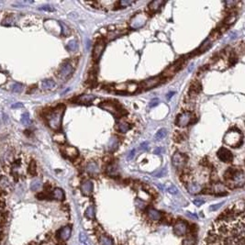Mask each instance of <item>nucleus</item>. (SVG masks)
<instances>
[{
	"instance_id": "nucleus-1",
	"label": "nucleus",
	"mask_w": 245,
	"mask_h": 245,
	"mask_svg": "<svg viewBox=\"0 0 245 245\" xmlns=\"http://www.w3.org/2000/svg\"><path fill=\"white\" fill-rule=\"evenodd\" d=\"M205 245H244V203L229 208L213 223Z\"/></svg>"
},
{
	"instance_id": "nucleus-2",
	"label": "nucleus",
	"mask_w": 245,
	"mask_h": 245,
	"mask_svg": "<svg viewBox=\"0 0 245 245\" xmlns=\"http://www.w3.org/2000/svg\"><path fill=\"white\" fill-rule=\"evenodd\" d=\"M225 179L229 187H241L244 185V173L241 169L229 168V170L225 173Z\"/></svg>"
},
{
	"instance_id": "nucleus-3",
	"label": "nucleus",
	"mask_w": 245,
	"mask_h": 245,
	"mask_svg": "<svg viewBox=\"0 0 245 245\" xmlns=\"http://www.w3.org/2000/svg\"><path fill=\"white\" fill-rule=\"evenodd\" d=\"M65 106L59 105L47 115V122L51 130L58 131L61 129L62 115L65 113Z\"/></svg>"
},
{
	"instance_id": "nucleus-4",
	"label": "nucleus",
	"mask_w": 245,
	"mask_h": 245,
	"mask_svg": "<svg viewBox=\"0 0 245 245\" xmlns=\"http://www.w3.org/2000/svg\"><path fill=\"white\" fill-rule=\"evenodd\" d=\"M223 142L230 147H238L242 142V133L236 129L230 130L224 135Z\"/></svg>"
},
{
	"instance_id": "nucleus-5",
	"label": "nucleus",
	"mask_w": 245,
	"mask_h": 245,
	"mask_svg": "<svg viewBox=\"0 0 245 245\" xmlns=\"http://www.w3.org/2000/svg\"><path fill=\"white\" fill-rule=\"evenodd\" d=\"M71 233H72V227L69 225H66L65 227L61 228L60 230H58L54 237V240L56 241L55 245H58L61 242H65V241H67L71 236Z\"/></svg>"
},
{
	"instance_id": "nucleus-6",
	"label": "nucleus",
	"mask_w": 245,
	"mask_h": 245,
	"mask_svg": "<svg viewBox=\"0 0 245 245\" xmlns=\"http://www.w3.org/2000/svg\"><path fill=\"white\" fill-rule=\"evenodd\" d=\"M148 20V16L144 13H138L130 21V27L132 29H140L142 26H144Z\"/></svg>"
},
{
	"instance_id": "nucleus-7",
	"label": "nucleus",
	"mask_w": 245,
	"mask_h": 245,
	"mask_svg": "<svg viewBox=\"0 0 245 245\" xmlns=\"http://www.w3.org/2000/svg\"><path fill=\"white\" fill-rule=\"evenodd\" d=\"M194 120V114L190 111H185L177 116L176 119V125L179 127H186L190 123L193 122Z\"/></svg>"
},
{
	"instance_id": "nucleus-8",
	"label": "nucleus",
	"mask_w": 245,
	"mask_h": 245,
	"mask_svg": "<svg viewBox=\"0 0 245 245\" xmlns=\"http://www.w3.org/2000/svg\"><path fill=\"white\" fill-rule=\"evenodd\" d=\"M73 72V66L69 62H65L58 70V77L62 79H67L72 76Z\"/></svg>"
},
{
	"instance_id": "nucleus-9",
	"label": "nucleus",
	"mask_w": 245,
	"mask_h": 245,
	"mask_svg": "<svg viewBox=\"0 0 245 245\" xmlns=\"http://www.w3.org/2000/svg\"><path fill=\"white\" fill-rule=\"evenodd\" d=\"M188 230L189 229H188L187 224L182 220L176 221L173 227V231L175 233V235H176L178 237H183V236L186 235V233L188 232Z\"/></svg>"
},
{
	"instance_id": "nucleus-10",
	"label": "nucleus",
	"mask_w": 245,
	"mask_h": 245,
	"mask_svg": "<svg viewBox=\"0 0 245 245\" xmlns=\"http://www.w3.org/2000/svg\"><path fill=\"white\" fill-rule=\"evenodd\" d=\"M208 194H214L217 196H222V195H227L228 194V188L227 186L223 185L221 183H215L213 184L209 189L207 190Z\"/></svg>"
},
{
	"instance_id": "nucleus-11",
	"label": "nucleus",
	"mask_w": 245,
	"mask_h": 245,
	"mask_svg": "<svg viewBox=\"0 0 245 245\" xmlns=\"http://www.w3.org/2000/svg\"><path fill=\"white\" fill-rule=\"evenodd\" d=\"M100 108H102L103 109L105 110H108L109 112L112 113L113 115L115 116H118V115H120L121 114V110H120V108L117 105L115 102L113 101H106V102H103L102 104H100Z\"/></svg>"
},
{
	"instance_id": "nucleus-12",
	"label": "nucleus",
	"mask_w": 245,
	"mask_h": 245,
	"mask_svg": "<svg viewBox=\"0 0 245 245\" xmlns=\"http://www.w3.org/2000/svg\"><path fill=\"white\" fill-rule=\"evenodd\" d=\"M186 157L178 152L175 153L172 157V164L175 168H178V169L182 168L186 164Z\"/></svg>"
},
{
	"instance_id": "nucleus-13",
	"label": "nucleus",
	"mask_w": 245,
	"mask_h": 245,
	"mask_svg": "<svg viewBox=\"0 0 245 245\" xmlns=\"http://www.w3.org/2000/svg\"><path fill=\"white\" fill-rule=\"evenodd\" d=\"M219 159L220 160L221 162H224V163H230L233 159V155L232 153H230V151H229L228 149L226 148H220L218 153H217Z\"/></svg>"
},
{
	"instance_id": "nucleus-14",
	"label": "nucleus",
	"mask_w": 245,
	"mask_h": 245,
	"mask_svg": "<svg viewBox=\"0 0 245 245\" xmlns=\"http://www.w3.org/2000/svg\"><path fill=\"white\" fill-rule=\"evenodd\" d=\"M181 66V61H177L175 62L174 65H170L169 67H167L162 73V76L164 77V78H167V77H170V76H173L174 74L179 70Z\"/></svg>"
},
{
	"instance_id": "nucleus-15",
	"label": "nucleus",
	"mask_w": 245,
	"mask_h": 245,
	"mask_svg": "<svg viewBox=\"0 0 245 245\" xmlns=\"http://www.w3.org/2000/svg\"><path fill=\"white\" fill-rule=\"evenodd\" d=\"M162 82V78L161 76H155V77H152L150 79H147L145 81H143L142 83V87L145 89H151L153 87H155L156 86Z\"/></svg>"
},
{
	"instance_id": "nucleus-16",
	"label": "nucleus",
	"mask_w": 245,
	"mask_h": 245,
	"mask_svg": "<svg viewBox=\"0 0 245 245\" xmlns=\"http://www.w3.org/2000/svg\"><path fill=\"white\" fill-rule=\"evenodd\" d=\"M147 215H148L149 219L153 221H161L164 218V215L161 211H159L153 208H149L147 209Z\"/></svg>"
},
{
	"instance_id": "nucleus-17",
	"label": "nucleus",
	"mask_w": 245,
	"mask_h": 245,
	"mask_svg": "<svg viewBox=\"0 0 245 245\" xmlns=\"http://www.w3.org/2000/svg\"><path fill=\"white\" fill-rule=\"evenodd\" d=\"M105 42L104 41H98L97 42V44L95 45L94 47V50H93V58L95 60V61H98L100 56L102 55V53L104 51V49H105Z\"/></svg>"
},
{
	"instance_id": "nucleus-18",
	"label": "nucleus",
	"mask_w": 245,
	"mask_h": 245,
	"mask_svg": "<svg viewBox=\"0 0 245 245\" xmlns=\"http://www.w3.org/2000/svg\"><path fill=\"white\" fill-rule=\"evenodd\" d=\"M186 189L188 191V193L192 194V195H197L203 190V187H202V186L200 184H198L197 182H191V183L186 184Z\"/></svg>"
},
{
	"instance_id": "nucleus-19",
	"label": "nucleus",
	"mask_w": 245,
	"mask_h": 245,
	"mask_svg": "<svg viewBox=\"0 0 245 245\" xmlns=\"http://www.w3.org/2000/svg\"><path fill=\"white\" fill-rule=\"evenodd\" d=\"M93 182L91 180L84 181L81 185V191L84 196H90L93 192Z\"/></svg>"
},
{
	"instance_id": "nucleus-20",
	"label": "nucleus",
	"mask_w": 245,
	"mask_h": 245,
	"mask_svg": "<svg viewBox=\"0 0 245 245\" xmlns=\"http://www.w3.org/2000/svg\"><path fill=\"white\" fill-rule=\"evenodd\" d=\"M86 170H87V172L91 175H97L99 173L98 164L94 161H90L87 163V164L86 166Z\"/></svg>"
},
{
	"instance_id": "nucleus-21",
	"label": "nucleus",
	"mask_w": 245,
	"mask_h": 245,
	"mask_svg": "<svg viewBox=\"0 0 245 245\" xmlns=\"http://www.w3.org/2000/svg\"><path fill=\"white\" fill-rule=\"evenodd\" d=\"M0 188L7 191V193L12 190V184L10 183L7 176L0 175Z\"/></svg>"
},
{
	"instance_id": "nucleus-22",
	"label": "nucleus",
	"mask_w": 245,
	"mask_h": 245,
	"mask_svg": "<svg viewBox=\"0 0 245 245\" xmlns=\"http://www.w3.org/2000/svg\"><path fill=\"white\" fill-rule=\"evenodd\" d=\"M62 153H65L68 158L70 159H74L78 156V151L76 148H74L73 146H66L63 149Z\"/></svg>"
},
{
	"instance_id": "nucleus-23",
	"label": "nucleus",
	"mask_w": 245,
	"mask_h": 245,
	"mask_svg": "<svg viewBox=\"0 0 245 245\" xmlns=\"http://www.w3.org/2000/svg\"><path fill=\"white\" fill-rule=\"evenodd\" d=\"M51 196H52V198H54L56 200H60V201H62L65 199V192H63V190L61 189V188H54L51 193Z\"/></svg>"
},
{
	"instance_id": "nucleus-24",
	"label": "nucleus",
	"mask_w": 245,
	"mask_h": 245,
	"mask_svg": "<svg viewBox=\"0 0 245 245\" xmlns=\"http://www.w3.org/2000/svg\"><path fill=\"white\" fill-rule=\"evenodd\" d=\"M41 87L44 90H52V89L55 88L56 84H55L54 81L51 80V79H45V80L42 81Z\"/></svg>"
},
{
	"instance_id": "nucleus-25",
	"label": "nucleus",
	"mask_w": 245,
	"mask_h": 245,
	"mask_svg": "<svg viewBox=\"0 0 245 245\" xmlns=\"http://www.w3.org/2000/svg\"><path fill=\"white\" fill-rule=\"evenodd\" d=\"M119 144H120V141L117 137H112L111 139L109 140V145H108V150L109 152H114L116 151L117 149L119 147Z\"/></svg>"
},
{
	"instance_id": "nucleus-26",
	"label": "nucleus",
	"mask_w": 245,
	"mask_h": 245,
	"mask_svg": "<svg viewBox=\"0 0 245 245\" xmlns=\"http://www.w3.org/2000/svg\"><path fill=\"white\" fill-rule=\"evenodd\" d=\"M94 99H95V95H82L76 98V101L80 103L88 104V103H91Z\"/></svg>"
},
{
	"instance_id": "nucleus-27",
	"label": "nucleus",
	"mask_w": 245,
	"mask_h": 245,
	"mask_svg": "<svg viewBox=\"0 0 245 245\" xmlns=\"http://www.w3.org/2000/svg\"><path fill=\"white\" fill-rule=\"evenodd\" d=\"M106 172L109 176H115L118 175V168L114 164H109L106 167Z\"/></svg>"
},
{
	"instance_id": "nucleus-28",
	"label": "nucleus",
	"mask_w": 245,
	"mask_h": 245,
	"mask_svg": "<svg viewBox=\"0 0 245 245\" xmlns=\"http://www.w3.org/2000/svg\"><path fill=\"white\" fill-rule=\"evenodd\" d=\"M131 126L129 123H128V122L124 121V120L120 121L119 124H118V130H119V131L121 132V133H126V132H128V131H129L131 130Z\"/></svg>"
},
{
	"instance_id": "nucleus-29",
	"label": "nucleus",
	"mask_w": 245,
	"mask_h": 245,
	"mask_svg": "<svg viewBox=\"0 0 245 245\" xmlns=\"http://www.w3.org/2000/svg\"><path fill=\"white\" fill-rule=\"evenodd\" d=\"M98 243L99 245H113V240L110 237L102 234L98 238Z\"/></svg>"
},
{
	"instance_id": "nucleus-30",
	"label": "nucleus",
	"mask_w": 245,
	"mask_h": 245,
	"mask_svg": "<svg viewBox=\"0 0 245 245\" xmlns=\"http://www.w3.org/2000/svg\"><path fill=\"white\" fill-rule=\"evenodd\" d=\"M163 4H164V1H161V0H154V1H152L150 4H149V9L153 12H155L161 7V6Z\"/></svg>"
},
{
	"instance_id": "nucleus-31",
	"label": "nucleus",
	"mask_w": 245,
	"mask_h": 245,
	"mask_svg": "<svg viewBox=\"0 0 245 245\" xmlns=\"http://www.w3.org/2000/svg\"><path fill=\"white\" fill-rule=\"evenodd\" d=\"M201 90V86H200V84L196 82L194 83L192 86H191L190 87V90H189V95H191V97H193L194 95H197V93H199V91Z\"/></svg>"
},
{
	"instance_id": "nucleus-32",
	"label": "nucleus",
	"mask_w": 245,
	"mask_h": 245,
	"mask_svg": "<svg viewBox=\"0 0 245 245\" xmlns=\"http://www.w3.org/2000/svg\"><path fill=\"white\" fill-rule=\"evenodd\" d=\"M166 136H167V130L164 129V128H163V129L159 130V131H157V133H156L155 136H154V139H155L156 141H162V140L164 139V138H165Z\"/></svg>"
},
{
	"instance_id": "nucleus-33",
	"label": "nucleus",
	"mask_w": 245,
	"mask_h": 245,
	"mask_svg": "<svg viewBox=\"0 0 245 245\" xmlns=\"http://www.w3.org/2000/svg\"><path fill=\"white\" fill-rule=\"evenodd\" d=\"M28 172L31 176H35L37 175V164L35 161H31L28 167Z\"/></svg>"
},
{
	"instance_id": "nucleus-34",
	"label": "nucleus",
	"mask_w": 245,
	"mask_h": 245,
	"mask_svg": "<svg viewBox=\"0 0 245 245\" xmlns=\"http://www.w3.org/2000/svg\"><path fill=\"white\" fill-rule=\"evenodd\" d=\"M84 216L89 219H94L95 217V208L93 206H89L86 212H84Z\"/></svg>"
},
{
	"instance_id": "nucleus-35",
	"label": "nucleus",
	"mask_w": 245,
	"mask_h": 245,
	"mask_svg": "<svg viewBox=\"0 0 245 245\" xmlns=\"http://www.w3.org/2000/svg\"><path fill=\"white\" fill-rule=\"evenodd\" d=\"M53 140L54 142H58V143H63L65 142V134L62 132H56L54 135H53Z\"/></svg>"
},
{
	"instance_id": "nucleus-36",
	"label": "nucleus",
	"mask_w": 245,
	"mask_h": 245,
	"mask_svg": "<svg viewBox=\"0 0 245 245\" xmlns=\"http://www.w3.org/2000/svg\"><path fill=\"white\" fill-rule=\"evenodd\" d=\"M126 89H127V91L129 92V93H134L138 89V84L136 83H132V82L128 83Z\"/></svg>"
},
{
	"instance_id": "nucleus-37",
	"label": "nucleus",
	"mask_w": 245,
	"mask_h": 245,
	"mask_svg": "<svg viewBox=\"0 0 245 245\" xmlns=\"http://www.w3.org/2000/svg\"><path fill=\"white\" fill-rule=\"evenodd\" d=\"M40 186H41V181L40 179H35L32 181V183H31L30 188L32 191H37L40 188Z\"/></svg>"
},
{
	"instance_id": "nucleus-38",
	"label": "nucleus",
	"mask_w": 245,
	"mask_h": 245,
	"mask_svg": "<svg viewBox=\"0 0 245 245\" xmlns=\"http://www.w3.org/2000/svg\"><path fill=\"white\" fill-rule=\"evenodd\" d=\"M76 49H77V41L76 40H72L67 43V50L69 51H76Z\"/></svg>"
},
{
	"instance_id": "nucleus-39",
	"label": "nucleus",
	"mask_w": 245,
	"mask_h": 245,
	"mask_svg": "<svg viewBox=\"0 0 245 245\" xmlns=\"http://www.w3.org/2000/svg\"><path fill=\"white\" fill-rule=\"evenodd\" d=\"M182 245H196V240L193 236L187 237L182 241Z\"/></svg>"
},
{
	"instance_id": "nucleus-40",
	"label": "nucleus",
	"mask_w": 245,
	"mask_h": 245,
	"mask_svg": "<svg viewBox=\"0 0 245 245\" xmlns=\"http://www.w3.org/2000/svg\"><path fill=\"white\" fill-rule=\"evenodd\" d=\"M21 122L25 125H28L29 122H30V120H29V114L28 112H25L22 114L21 116Z\"/></svg>"
},
{
	"instance_id": "nucleus-41",
	"label": "nucleus",
	"mask_w": 245,
	"mask_h": 245,
	"mask_svg": "<svg viewBox=\"0 0 245 245\" xmlns=\"http://www.w3.org/2000/svg\"><path fill=\"white\" fill-rule=\"evenodd\" d=\"M23 89V86L22 84H20L18 83H15L13 86H12V91L15 92V93H20Z\"/></svg>"
},
{
	"instance_id": "nucleus-42",
	"label": "nucleus",
	"mask_w": 245,
	"mask_h": 245,
	"mask_svg": "<svg viewBox=\"0 0 245 245\" xmlns=\"http://www.w3.org/2000/svg\"><path fill=\"white\" fill-rule=\"evenodd\" d=\"M235 20H236V17L235 16H234V15H230L225 19V23L228 24V25H230V24H233L234 22H235Z\"/></svg>"
},
{
	"instance_id": "nucleus-43",
	"label": "nucleus",
	"mask_w": 245,
	"mask_h": 245,
	"mask_svg": "<svg viewBox=\"0 0 245 245\" xmlns=\"http://www.w3.org/2000/svg\"><path fill=\"white\" fill-rule=\"evenodd\" d=\"M79 240H80V241H81L82 243H84V245H88V244H87V243H88L86 235H84V234L83 232H81V233L79 234Z\"/></svg>"
},
{
	"instance_id": "nucleus-44",
	"label": "nucleus",
	"mask_w": 245,
	"mask_h": 245,
	"mask_svg": "<svg viewBox=\"0 0 245 245\" xmlns=\"http://www.w3.org/2000/svg\"><path fill=\"white\" fill-rule=\"evenodd\" d=\"M167 191L168 192L170 193V194H173V195H175V194H177L178 193V190H177V188L175 186H170L168 188H167Z\"/></svg>"
},
{
	"instance_id": "nucleus-45",
	"label": "nucleus",
	"mask_w": 245,
	"mask_h": 245,
	"mask_svg": "<svg viewBox=\"0 0 245 245\" xmlns=\"http://www.w3.org/2000/svg\"><path fill=\"white\" fill-rule=\"evenodd\" d=\"M133 3H134V1H132V0H122V1L120 2V5L121 7H128V6L133 4Z\"/></svg>"
},
{
	"instance_id": "nucleus-46",
	"label": "nucleus",
	"mask_w": 245,
	"mask_h": 245,
	"mask_svg": "<svg viewBox=\"0 0 245 245\" xmlns=\"http://www.w3.org/2000/svg\"><path fill=\"white\" fill-rule=\"evenodd\" d=\"M193 203L197 206V207H200L202 206L204 203H205V200L201 199V198H197V199H194L193 200Z\"/></svg>"
},
{
	"instance_id": "nucleus-47",
	"label": "nucleus",
	"mask_w": 245,
	"mask_h": 245,
	"mask_svg": "<svg viewBox=\"0 0 245 245\" xmlns=\"http://www.w3.org/2000/svg\"><path fill=\"white\" fill-rule=\"evenodd\" d=\"M166 173V169L165 168H164V169H162L161 171H159L158 173H155V174H153V175H154L155 177H162L164 174Z\"/></svg>"
},
{
	"instance_id": "nucleus-48",
	"label": "nucleus",
	"mask_w": 245,
	"mask_h": 245,
	"mask_svg": "<svg viewBox=\"0 0 245 245\" xmlns=\"http://www.w3.org/2000/svg\"><path fill=\"white\" fill-rule=\"evenodd\" d=\"M136 204H137V207L140 208H144L145 206H146L144 202L142 201L141 199H137V200H136Z\"/></svg>"
},
{
	"instance_id": "nucleus-49",
	"label": "nucleus",
	"mask_w": 245,
	"mask_h": 245,
	"mask_svg": "<svg viewBox=\"0 0 245 245\" xmlns=\"http://www.w3.org/2000/svg\"><path fill=\"white\" fill-rule=\"evenodd\" d=\"M117 90H120V91H123L124 89H126L127 87V84H117V86L115 87Z\"/></svg>"
},
{
	"instance_id": "nucleus-50",
	"label": "nucleus",
	"mask_w": 245,
	"mask_h": 245,
	"mask_svg": "<svg viewBox=\"0 0 245 245\" xmlns=\"http://www.w3.org/2000/svg\"><path fill=\"white\" fill-rule=\"evenodd\" d=\"M40 10H46V11H52V10H53V8L51 6H49V5L42 6L41 7H40Z\"/></svg>"
},
{
	"instance_id": "nucleus-51",
	"label": "nucleus",
	"mask_w": 245,
	"mask_h": 245,
	"mask_svg": "<svg viewBox=\"0 0 245 245\" xmlns=\"http://www.w3.org/2000/svg\"><path fill=\"white\" fill-rule=\"evenodd\" d=\"M159 103V99L158 98H153L151 102H150V108H153V106H157Z\"/></svg>"
},
{
	"instance_id": "nucleus-52",
	"label": "nucleus",
	"mask_w": 245,
	"mask_h": 245,
	"mask_svg": "<svg viewBox=\"0 0 245 245\" xmlns=\"http://www.w3.org/2000/svg\"><path fill=\"white\" fill-rule=\"evenodd\" d=\"M222 205H223V203H219V204H217V205H212V206L210 207V210H211V211L217 210V209H218L219 208H220Z\"/></svg>"
},
{
	"instance_id": "nucleus-53",
	"label": "nucleus",
	"mask_w": 245,
	"mask_h": 245,
	"mask_svg": "<svg viewBox=\"0 0 245 245\" xmlns=\"http://www.w3.org/2000/svg\"><path fill=\"white\" fill-rule=\"evenodd\" d=\"M226 6H227V7H232L234 5H236V4H238V2L237 1H227L226 3Z\"/></svg>"
},
{
	"instance_id": "nucleus-54",
	"label": "nucleus",
	"mask_w": 245,
	"mask_h": 245,
	"mask_svg": "<svg viewBox=\"0 0 245 245\" xmlns=\"http://www.w3.org/2000/svg\"><path fill=\"white\" fill-rule=\"evenodd\" d=\"M7 194H8V193L7 192V191H5V190H3V189L0 188V198H5V197H7Z\"/></svg>"
},
{
	"instance_id": "nucleus-55",
	"label": "nucleus",
	"mask_w": 245,
	"mask_h": 245,
	"mask_svg": "<svg viewBox=\"0 0 245 245\" xmlns=\"http://www.w3.org/2000/svg\"><path fill=\"white\" fill-rule=\"evenodd\" d=\"M5 235H6L5 230H4V229H2L1 227H0V238H1V239H3V240H4V238H5Z\"/></svg>"
},
{
	"instance_id": "nucleus-56",
	"label": "nucleus",
	"mask_w": 245,
	"mask_h": 245,
	"mask_svg": "<svg viewBox=\"0 0 245 245\" xmlns=\"http://www.w3.org/2000/svg\"><path fill=\"white\" fill-rule=\"evenodd\" d=\"M141 149L142 150H147L148 149V142H142V144H141Z\"/></svg>"
},
{
	"instance_id": "nucleus-57",
	"label": "nucleus",
	"mask_w": 245,
	"mask_h": 245,
	"mask_svg": "<svg viewBox=\"0 0 245 245\" xmlns=\"http://www.w3.org/2000/svg\"><path fill=\"white\" fill-rule=\"evenodd\" d=\"M134 153H135V150H132V151L130 153L129 156H128V160H131V159H132V157L134 156Z\"/></svg>"
},
{
	"instance_id": "nucleus-58",
	"label": "nucleus",
	"mask_w": 245,
	"mask_h": 245,
	"mask_svg": "<svg viewBox=\"0 0 245 245\" xmlns=\"http://www.w3.org/2000/svg\"><path fill=\"white\" fill-rule=\"evenodd\" d=\"M22 106H23V105L21 104V103H17V104H15V105L12 106V108L17 109V108H22Z\"/></svg>"
},
{
	"instance_id": "nucleus-59",
	"label": "nucleus",
	"mask_w": 245,
	"mask_h": 245,
	"mask_svg": "<svg viewBox=\"0 0 245 245\" xmlns=\"http://www.w3.org/2000/svg\"><path fill=\"white\" fill-rule=\"evenodd\" d=\"M162 151H163L162 148H158V149H156V150L154 151V153H155V154H160Z\"/></svg>"
},
{
	"instance_id": "nucleus-60",
	"label": "nucleus",
	"mask_w": 245,
	"mask_h": 245,
	"mask_svg": "<svg viewBox=\"0 0 245 245\" xmlns=\"http://www.w3.org/2000/svg\"><path fill=\"white\" fill-rule=\"evenodd\" d=\"M187 215H188L189 217H191V218H193V219H194V218H195L196 219H197V217L196 216V214H191V213H190V212H187Z\"/></svg>"
}]
</instances>
